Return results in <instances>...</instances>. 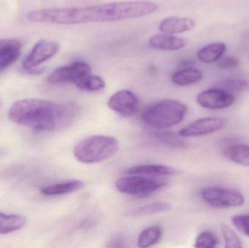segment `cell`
Returning <instances> with one entry per match:
<instances>
[{"mask_svg": "<svg viewBox=\"0 0 249 248\" xmlns=\"http://www.w3.org/2000/svg\"><path fill=\"white\" fill-rule=\"evenodd\" d=\"M158 5L149 1H121L87 7L42 9L28 13L32 23L76 25L118 21L143 17L155 13Z\"/></svg>", "mask_w": 249, "mask_h": 248, "instance_id": "obj_1", "label": "cell"}, {"mask_svg": "<svg viewBox=\"0 0 249 248\" xmlns=\"http://www.w3.org/2000/svg\"><path fill=\"white\" fill-rule=\"evenodd\" d=\"M77 115V108L74 104L37 99L18 100L8 111L9 119L13 123L45 132L56 131L70 125Z\"/></svg>", "mask_w": 249, "mask_h": 248, "instance_id": "obj_2", "label": "cell"}, {"mask_svg": "<svg viewBox=\"0 0 249 248\" xmlns=\"http://www.w3.org/2000/svg\"><path fill=\"white\" fill-rule=\"evenodd\" d=\"M185 104L174 100L162 99L145 108L142 117L143 122L156 129H165L178 125L187 113Z\"/></svg>", "mask_w": 249, "mask_h": 248, "instance_id": "obj_3", "label": "cell"}, {"mask_svg": "<svg viewBox=\"0 0 249 248\" xmlns=\"http://www.w3.org/2000/svg\"><path fill=\"white\" fill-rule=\"evenodd\" d=\"M119 150L115 137L96 135L82 140L74 150L75 158L85 164H96L113 157Z\"/></svg>", "mask_w": 249, "mask_h": 248, "instance_id": "obj_4", "label": "cell"}, {"mask_svg": "<svg viewBox=\"0 0 249 248\" xmlns=\"http://www.w3.org/2000/svg\"><path fill=\"white\" fill-rule=\"evenodd\" d=\"M167 181L160 178L131 174L121 178L115 182V188L124 195L135 197H146L166 185Z\"/></svg>", "mask_w": 249, "mask_h": 248, "instance_id": "obj_5", "label": "cell"}, {"mask_svg": "<svg viewBox=\"0 0 249 248\" xmlns=\"http://www.w3.org/2000/svg\"><path fill=\"white\" fill-rule=\"evenodd\" d=\"M201 198L206 203L213 208H236L244 205V195L235 190L224 187H207L201 192Z\"/></svg>", "mask_w": 249, "mask_h": 248, "instance_id": "obj_6", "label": "cell"}, {"mask_svg": "<svg viewBox=\"0 0 249 248\" xmlns=\"http://www.w3.org/2000/svg\"><path fill=\"white\" fill-rule=\"evenodd\" d=\"M60 44L56 41L46 39L39 41L22 62V71L36 68L55 56L60 50Z\"/></svg>", "mask_w": 249, "mask_h": 248, "instance_id": "obj_7", "label": "cell"}, {"mask_svg": "<svg viewBox=\"0 0 249 248\" xmlns=\"http://www.w3.org/2000/svg\"><path fill=\"white\" fill-rule=\"evenodd\" d=\"M90 73H91V67L89 64L83 61H77L70 65L56 68L50 74L48 77V82L51 84L67 83L74 84L82 77Z\"/></svg>", "mask_w": 249, "mask_h": 248, "instance_id": "obj_8", "label": "cell"}, {"mask_svg": "<svg viewBox=\"0 0 249 248\" xmlns=\"http://www.w3.org/2000/svg\"><path fill=\"white\" fill-rule=\"evenodd\" d=\"M107 104L111 110L124 117H128L137 112L139 99L131 90L123 89L111 96Z\"/></svg>", "mask_w": 249, "mask_h": 248, "instance_id": "obj_9", "label": "cell"}, {"mask_svg": "<svg viewBox=\"0 0 249 248\" xmlns=\"http://www.w3.org/2000/svg\"><path fill=\"white\" fill-rule=\"evenodd\" d=\"M235 98L232 93L219 88L204 90L197 96V102L202 107L209 109H222L233 104Z\"/></svg>", "mask_w": 249, "mask_h": 248, "instance_id": "obj_10", "label": "cell"}, {"mask_svg": "<svg viewBox=\"0 0 249 248\" xmlns=\"http://www.w3.org/2000/svg\"><path fill=\"white\" fill-rule=\"evenodd\" d=\"M225 121L220 117H204L191 122L178 132L181 137H197L217 132L223 128Z\"/></svg>", "mask_w": 249, "mask_h": 248, "instance_id": "obj_11", "label": "cell"}, {"mask_svg": "<svg viewBox=\"0 0 249 248\" xmlns=\"http://www.w3.org/2000/svg\"><path fill=\"white\" fill-rule=\"evenodd\" d=\"M196 26V22L189 17L171 16L165 17L159 25L161 33L167 34H178L192 30Z\"/></svg>", "mask_w": 249, "mask_h": 248, "instance_id": "obj_12", "label": "cell"}, {"mask_svg": "<svg viewBox=\"0 0 249 248\" xmlns=\"http://www.w3.org/2000/svg\"><path fill=\"white\" fill-rule=\"evenodd\" d=\"M187 44V40L184 38L164 33L152 35L149 39L151 48L160 50H178L184 48Z\"/></svg>", "mask_w": 249, "mask_h": 248, "instance_id": "obj_13", "label": "cell"}, {"mask_svg": "<svg viewBox=\"0 0 249 248\" xmlns=\"http://www.w3.org/2000/svg\"><path fill=\"white\" fill-rule=\"evenodd\" d=\"M126 174L144 175L149 176H173L177 173V170L172 167L163 165H141L130 167L125 170Z\"/></svg>", "mask_w": 249, "mask_h": 248, "instance_id": "obj_14", "label": "cell"}, {"mask_svg": "<svg viewBox=\"0 0 249 248\" xmlns=\"http://www.w3.org/2000/svg\"><path fill=\"white\" fill-rule=\"evenodd\" d=\"M203 79V73L200 70L190 67L176 71L171 76V81L176 85L189 86L198 83Z\"/></svg>", "mask_w": 249, "mask_h": 248, "instance_id": "obj_15", "label": "cell"}, {"mask_svg": "<svg viewBox=\"0 0 249 248\" xmlns=\"http://www.w3.org/2000/svg\"><path fill=\"white\" fill-rule=\"evenodd\" d=\"M84 186V183L78 180L68 181L45 186L41 189L42 195L45 196H57L67 195L80 190Z\"/></svg>", "mask_w": 249, "mask_h": 248, "instance_id": "obj_16", "label": "cell"}, {"mask_svg": "<svg viewBox=\"0 0 249 248\" xmlns=\"http://www.w3.org/2000/svg\"><path fill=\"white\" fill-rule=\"evenodd\" d=\"M226 48V45L223 42L209 44L197 52V59L204 64H213L220 59Z\"/></svg>", "mask_w": 249, "mask_h": 248, "instance_id": "obj_17", "label": "cell"}, {"mask_svg": "<svg viewBox=\"0 0 249 248\" xmlns=\"http://www.w3.org/2000/svg\"><path fill=\"white\" fill-rule=\"evenodd\" d=\"M26 224V218L18 214L0 212V234H7L21 230Z\"/></svg>", "mask_w": 249, "mask_h": 248, "instance_id": "obj_18", "label": "cell"}, {"mask_svg": "<svg viewBox=\"0 0 249 248\" xmlns=\"http://www.w3.org/2000/svg\"><path fill=\"white\" fill-rule=\"evenodd\" d=\"M224 155L231 162L249 167V146L246 144H235L226 147Z\"/></svg>", "mask_w": 249, "mask_h": 248, "instance_id": "obj_19", "label": "cell"}, {"mask_svg": "<svg viewBox=\"0 0 249 248\" xmlns=\"http://www.w3.org/2000/svg\"><path fill=\"white\" fill-rule=\"evenodd\" d=\"M74 85L80 90L85 91L96 92L105 89L106 83L100 76L94 75L90 73L77 80L74 83Z\"/></svg>", "mask_w": 249, "mask_h": 248, "instance_id": "obj_20", "label": "cell"}, {"mask_svg": "<svg viewBox=\"0 0 249 248\" xmlns=\"http://www.w3.org/2000/svg\"><path fill=\"white\" fill-rule=\"evenodd\" d=\"M162 230L158 226H154L143 230L138 238V246L145 248L151 247L156 244L160 240Z\"/></svg>", "mask_w": 249, "mask_h": 248, "instance_id": "obj_21", "label": "cell"}, {"mask_svg": "<svg viewBox=\"0 0 249 248\" xmlns=\"http://www.w3.org/2000/svg\"><path fill=\"white\" fill-rule=\"evenodd\" d=\"M171 208L172 206L168 202H156L138 208L134 211V214L136 215H152V214L167 212L171 210Z\"/></svg>", "mask_w": 249, "mask_h": 248, "instance_id": "obj_22", "label": "cell"}, {"mask_svg": "<svg viewBox=\"0 0 249 248\" xmlns=\"http://www.w3.org/2000/svg\"><path fill=\"white\" fill-rule=\"evenodd\" d=\"M216 87L232 94V93H240L249 90V82L238 80H224L218 83Z\"/></svg>", "mask_w": 249, "mask_h": 248, "instance_id": "obj_23", "label": "cell"}, {"mask_svg": "<svg viewBox=\"0 0 249 248\" xmlns=\"http://www.w3.org/2000/svg\"><path fill=\"white\" fill-rule=\"evenodd\" d=\"M222 234L225 242V248H242V243L236 233L228 225L222 224L221 225Z\"/></svg>", "mask_w": 249, "mask_h": 248, "instance_id": "obj_24", "label": "cell"}, {"mask_svg": "<svg viewBox=\"0 0 249 248\" xmlns=\"http://www.w3.org/2000/svg\"><path fill=\"white\" fill-rule=\"evenodd\" d=\"M155 137L158 140L174 148L184 149L187 147L184 141L177 136V134L171 132H160L155 134Z\"/></svg>", "mask_w": 249, "mask_h": 248, "instance_id": "obj_25", "label": "cell"}, {"mask_svg": "<svg viewBox=\"0 0 249 248\" xmlns=\"http://www.w3.org/2000/svg\"><path fill=\"white\" fill-rule=\"evenodd\" d=\"M219 244L216 234L211 231H204L197 236L195 247L199 248H213Z\"/></svg>", "mask_w": 249, "mask_h": 248, "instance_id": "obj_26", "label": "cell"}, {"mask_svg": "<svg viewBox=\"0 0 249 248\" xmlns=\"http://www.w3.org/2000/svg\"><path fill=\"white\" fill-rule=\"evenodd\" d=\"M21 54V50H13L0 53V73L14 64Z\"/></svg>", "mask_w": 249, "mask_h": 248, "instance_id": "obj_27", "label": "cell"}, {"mask_svg": "<svg viewBox=\"0 0 249 248\" xmlns=\"http://www.w3.org/2000/svg\"><path fill=\"white\" fill-rule=\"evenodd\" d=\"M232 222L241 232L249 237V214L235 215Z\"/></svg>", "mask_w": 249, "mask_h": 248, "instance_id": "obj_28", "label": "cell"}, {"mask_svg": "<svg viewBox=\"0 0 249 248\" xmlns=\"http://www.w3.org/2000/svg\"><path fill=\"white\" fill-rule=\"evenodd\" d=\"M22 43L18 39H0V53L13 50H21Z\"/></svg>", "mask_w": 249, "mask_h": 248, "instance_id": "obj_29", "label": "cell"}, {"mask_svg": "<svg viewBox=\"0 0 249 248\" xmlns=\"http://www.w3.org/2000/svg\"><path fill=\"white\" fill-rule=\"evenodd\" d=\"M238 64H239V61L238 58L233 56H228L220 60L218 63V66L222 69H227V68H235L238 66Z\"/></svg>", "mask_w": 249, "mask_h": 248, "instance_id": "obj_30", "label": "cell"}, {"mask_svg": "<svg viewBox=\"0 0 249 248\" xmlns=\"http://www.w3.org/2000/svg\"><path fill=\"white\" fill-rule=\"evenodd\" d=\"M1 101H0V108H1Z\"/></svg>", "mask_w": 249, "mask_h": 248, "instance_id": "obj_31", "label": "cell"}]
</instances>
